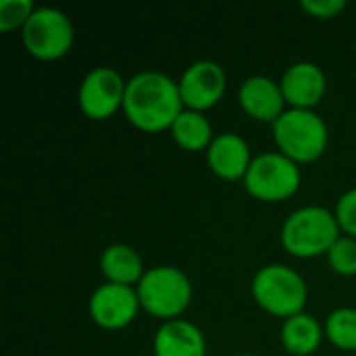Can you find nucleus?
Masks as SVG:
<instances>
[{"label": "nucleus", "mask_w": 356, "mask_h": 356, "mask_svg": "<svg viewBox=\"0 0 356 356\" xmlns=\"http://www.w3.org/2000/svg\"><path fill=\"white\" fill-rule=\"evenodd\" d=\"M184 108L179 83L161 71H142L127 81L123 113L142 131L171 129Z\"/></svg>", "instance_id": "f257e3e1"}, {"label": "nucleus", "mask_w": 356, "mask_h": 356, "mask_svg": "<svg viewBox=\"0 0 356 356\" xmlns=\"http://www.w3.org/2000/svg\"><path fill=\"white\" fill-rule=\"evenodd\" d=\"M342 229L336 215L325 207H302L282 225V246L296 259H315L327 254L338 242Z\"/></svg>", "instance_id": "f03ea898"}, {"label": "nucleus", "mask_w": 356, "mask_h": 356, "mask_svg": "<svg viewBox=\"0 0 356 356\" xmlns=\"http://www.w3.org/2000/svg\"><path fill=\"white\" fill-rule=\"evenodd\" d=\"M136 292L140 307L163 323L179 319L188 311L194 294L190 277L173 265L148 269L136 286Z\"/></svg>", "instance_id": "7ed1b4c3"}, {"label": "nucleus", "mask_w": 356, "mask_h": 356, "mask_svg": "<svg viewBox=\"0 0 356 356\" xmlns=\"http://www.w3.org/2000/svg\"><path fill=\"white\" fill-rule=\"evenodd\" d=\"M250 290L252 298L265 313L284 321L305 313L309 298L305 277L296 269L280 263L261 267L250 284Z\"/></svg>", "instance_id": "20e7f679"}, {"label": "nucleus", "mask_w": 356, "mask_h": 356, "mask_svg": "<svg viewBox=\"0 0 356 356\" xmlns=\"http://www.w3.org/2000/svg\"><path fill=\"white\" fill-rule=\"evenodd\" d=\"M277 150L296 165L313 163L327 150L330 131L325 121L315 111L288 108L273 123Z\"/></svg>", "instance_id": "39448f33"}, {"label": "nucleus", "mask_w": 356, "mask_h": 356, "mask_svg": "<svg viewBox=\"0 0 356 356\" xmlns=\"http://www.w3.org/2000/svg\"><path fill=\"white\" fill-rule=\"evenodd\" d=\"M242 181L252 198L263 202H282L298 192L302 175L300 167L282 152H265L252 159Z\"/></svg>", "instance_id": "423d86ee"}, {"label": "nucleus", "mask_w": 356, "mask_h": 356, "mask_svg": "<svg viewBox=\"0 0 356 356\" xmlns=\"http://www.w3.org/2000/svg\"><path fill=\"white\" fill-rule=\"evenodd\" d=\"M25 50L40 60L63 58L73 46V23L71 19L52 6L35 8L25 27L21 29Z\"/></svg>", "instance_id": "0eeeda50"}, {"label": "nucleus", "mask_w": 356, "mask_h": 356, "mask_svg": "<svg viewBox=\"0 0 356 356\" xmlns=\"http://www.w3.org/2000/svg\"><path fill=\"white\" fill-rule=\"evenodd\" d=\"M127 81L111 67L92 69L79 83L77 102L81 113L92 121H104L123 108Z\"/></svg>", "instance_id": "6e6552de"}, {"label": "nucleus", "mask_w": 356, "mask_h": 356, "mask_svg": "<svg viewBox=\"0 0 356 356\" xmlns=\"http://www.w3.org/2000/svg\"><path fill=\"white\" fill-rule=\"evenodd\" d=\"M177 83H179L184 106L190 111L204 113L223 98L227 88V77L219 63L196 60L181 73Z\"/></svg>", "instance_id": "1a4fd4ad"}, {"label": "nucleus", "mask_w": 356, "mask_h": 356, "mask_svg": "<svg viewBox=\"0 0 356 356\" xmlns=\"http://www.w3.org/2000/svg\"><path fill=\"white\" fill-rule=\"evenodd\" d=\"M90 317L102 330H123L136 317L140 307V298L136 288L102 284L90 296Z\"/></svg>", "instance_id": "9d476101"}, {"label": "nucleus", "mask_w": 356, "mask_h": 356, "mask_svg": "<svg viewBox=\"0 0 356 356\" xmlns=\"http://www.w3.org/2000/svg\"><path fill=\"white\" fill-rule=\"evenodd\" d=\"M280 86L290 108L313 111V106H317L325 96L327 77L319 65L311 60H300L284 71Z\"/></svg>", "instance_id": "9b49d317"}, {"label": "nucleus", "mask_w": 356, "mask_h": 356, "mask_svg": "<svg viewBox=\"0 0 356 356\" xmlns=\"http://www.w3.org/2000/svg\"><path fill=\"white\" fill-rule=\"evenodd\" d=\"M238 100L242 111L261 123H275L286 113V98L280 81L265 75H252L242 81Z\"/></svg>", "instance_id": "f8f14e48"}, {"label": "nucleus", "mask_w": 356, "mask_h": 356, "mask_svg": "<svg viewBox=\"0 0 356 356\" xmlns=\"http://www.w3.org/2000/svg\"><path fill=\"white\" fill-rule=\"evenodd\" d=\"M207 163H209L211 171L225 181L244 179L248 173V167L252 163L250 146L240 134L223 131V134L215 136L213 144L209 146Z\"/></svg>", "instance_id": "ddd939ff"}, {"label": "nucleus", "mask_w": 356, "mask_h": 356, "mask_svg": "<svg viewBox=\"0 0 356 356\" xmlns=\"http://www.w3.org/2000/svg\"><path fill=\"white\" fill-rule=\"evenodd\" d=\"M154 356H207V340L202 332L186 321H165L154 334Z\"/></svg>", "instance_id": "4468645a"}, {"label": "nucleus", "mask_w": 356, "mask_h": 356, "mask_svg": "<svg viewBox=\"0 0 356 356\" xmlns=\"http://www.w3.org/2000/svg\"><path fill=\"white\" fill-rule=\"evenodd\" d=\"M100 271L106 284L129 286V288H136L146 273L142 257L134 246L127 244L106 246L100 254Z\"/></svg>", "instance_id": "2eb2a0df"}, {"label": "nucleus", "mask_w": 356, "mask_h": 356, "mask_svg": "<svg viewBox=\"0 0 356 356\" xmlns=\"http://www.w3.org/2000/svg\"><path fill=\"white\" fill-rule=\"evenodd\" d=\"M280 338L290 355L309 356L317 353V348L321 346L325 338V330L313 315L300 313L284 321Z\"/></svg>", "instance_id": "dca6fc26"}, {"label": "nucleus", "mask_w": 356, "mask_h": 356, "mask_svg": "<svg viewBox=\"0 0 356 356\" xmlns=\"http://www.w3.org/2000/svg\"><path fill=\"white\" fill-rule=\"evenodd\" d=\"M171 136L175 144L188 152H198V150H209L213 144V127L211 121L204 117V113L184 108L181 115L175 119L171 125Z\"/></svg>", "instance_id": "f3484780"}, {"label": "nucleus", "mask_w": 356, "mask_h": 356, "mask_svg": "<svg viewBox=\"0 0 356 356\" xmlns=\"http://www.w3.org/2000/svg\"><path fill=\"white\" fill-rule=\"evenodd\" d=\"M325 338L340 350H356V309L342 307L327 315Z\"/></svg>", "instance_id": "a211bd4d"}, {"label": "nucleus", "mask_w": 356, "mask_h": 356, "mask_svg": "<svg viewBox=\"0 0 356 356\" xmlns=\"http://www.w3.org/2000/svg\"><path fill=\"white\" fill-rule=\"evenodd\" d=\"M330 269L338 275L353 277L356 275V240L348 236H340L338 242L325 254Z\"/></svg>", "instance_id": "6ab92c4d"}, {"label": "nucleus", "mask_w": 356, "mask_h": 356, "mask_svg": "<svg viewBox=\"0 0 356 356\" xmlns=\"http://www.w3.org/2000/svg\"><path fill=\"white\" fill-rule=\"evenodd\" d=\"M35 6L31 0H2L0 2V31L8 33L13 29H23Z\"/></svg>", "instance_id": "aec40b11"}, {"label": "nucleus", "mask_w": 356, "mask_h": 356, "mask_svg": "<svg viewBox=\"0 0 356 356\" xmlns=\"http://www.w3.org/2000/svg\"><path fill=\"white\" fill-rule=\"evenodd\" d=\"M334 215H336V219H338L340 229H342L348 238H355L356 240V188L344 192V194L340 196Z\"/></svg>", "instance_id": "412c9836"}, {"label": "nucleus", "mask_w": 356, "mask_h": 356, "mask_svg": "<svg viewBox=\"0 0 356 356\" xmlns=\"http://www.w3.org/2000/svg\"><path fill=\"white\" fill-rule=\"evenodd\" d=\"M300 6H302L311 17H317V19H332V17H338V15L346 8V2H344V0H302Z\"/></svg>", "instance_id": "4be33fe9"}, {"label": "nucleus", "mask_w": 356, "mask_h": 356, "mask_svg": "<svg viewBox=\"0 0 356 356\" xmlns=\"http://www.w3.org/2000/svg\"><path fill=\"white\" fill-rule=\"evenodd\" d=\"M240 356H257V355H240Z\"/></svg>", "instance_id": "5701e85b"}]
</instances>
